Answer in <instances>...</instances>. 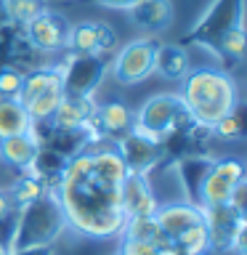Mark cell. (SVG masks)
<instances>
[{
	"instance_id": "1",
	"label": "cell",
	"mask_w": 247,
	"mask_h": 255,
	"mask_svg": "<svg viewBox=\"0 0 247 255\" xmlns=\"http://www.w3.org/2000/svg\"><path fill=\"white\" fill-rule=\"evenodd\" d=\"M67 226L93 239L120 237L127 215L120 207V189H109L96 178L83 183H59L56 186Z\"/></svg>"
},
{
	"instance_id": "2",
	"label": "cell",
	"mask_w": 247,
	"mask_h": 255,
	"mask_svg": "<svg viewBox=\"0 0 247 255\" xmlns=\"http://www.w3.org/2000/svg\"><path fill=\"white\" fill-rule=\"evenodd\" d=\"M183 104L189 117L202 128H213L221 117L237 109L239 91L226 72L218 69H194L183 77Z\"/></svg>"
},
{
	"instance_id": "3",
	"label": "cell",
	"mask_w": 247,
	"mask_h": 255,
	"mask_svg": "<svg viewBox=\"0 0 247 255\" xmlns=\"http://www.w3.org/2000/svg\"><path fill=\"white\" fill-rule=\"evenodd\" d=\"M13 218V231L8 239V253L16 250H32V247H51L56 239L67 229V218H64L61 202L56 191H43L37 199L29 205L16 207Z\"/></svg>"
},
{
	"instance_id": "4",
	"label": "cell",
	"mask_w": 247,
	"mask_h": 255,
	"mask_svg": "<svg viewBox=\"0 0 247 255\" xmlns=\"http://www.w3.org/2000/svg\"><path fill=\"white\" fill-rule=\"evenodd\" d=\"M183 120H191V117L181 96L159 93V96H151L149 101H143V107L138 112H133V130L149 135L154 141H162L165 135L178 130V125Z\"/></svg>"
},
{
	"instance_id": "5",
	"label": "cell",
	"mask_w": 247,
	"mask_h": 255,
	"mask_svg": "<svg viewBox=\"0 0 247 255\" xmlns=\"http://www.w3.org/2000/svg\"><path fill=\"white\" fill-rule=\"evenodd\" d=\"M242 19H245V0H215L210 5V11L197 21V27L191 29L181 43L205 45L218 56L221 40L234 27H245Z\"/></svg>"
},
{
	"instance_id": "6",
	"label": "cell",
	"mask_w": 247,
	"mask_h": 255,
	"mask_svg": "<svg viewBox=\"0 0 247 255\" xmlns=\"http://www.w3.org/2000/svg\"><path fill=\"white\" fill-rule=\"evenodd\" d=\"M202 223L207 234H210V250H218V253L234 250L237 255H245V237H247L245 213L234 210L229 202L205 205Z\"/></svg>"
},
{
	"instance_id": "7",
	"label": "cell",
	"mask_w": 247,
	"mask_h": 255,
	"mask_svg": "<svg viewBox=\"0 0 247 255\" xmlns=\"http://www.w3.org/2000/svg\"><path fill=\"white\" fill-rule=\"evenodd\" d=\"M59 75H61L64 96H69V99H91L93 91L101 85L104 75H107V61L101 56L72 53L59 69Z\"/></svg>"
},
{
	"instance_id": "8",
	"label": "cell",
	"mask_w": 247,
	"mask_h": 255,
	"mask_svg": "<svg viewBox=\"0 0 247 255\" xmlns=\"http://www.w3.org/2000/svg\"><path fill=\"white\" fill-rule=\"evenodd\" d=\"M242 181H245V165L239 162V159H234V157L218 159V162L210 165V170L205 173L202 183H199L197 205L205 207V205L229 202L231 191H234Z\"/></svg>"
},
{
	"instance_id": "9",
	"label": "cell",
	"mask_w": 247,
	"mask_h": 255,
	"mask_svg": "<svg viewBox=\"0 0 247 255\" xmlns=\"http://www.w3.org/2000/svg\"><path fill=\"white\" fill-rule=\"evenodd\" d=\"M154 48L157 45L146 37L127 43L117 53V59L112 61V75L123 85H135L141 80H146L154 72Z\"/></svg>"
},
{
	"instance_id": "10",
	"label": "cell",
	"mask_w": 247,
	"mask_h": 255,
	"mask_svg": "<svg viewBox=\"0 0 247 255\" xmlns=\"http://www.w3.org/2000/svg\"><path fill=\"white\" fill-rule=\"evenodd\" d=\"M117 151L123 157L127 173H138V175H149L151 167L162 159V143L138 133V130L125 133L117 141Z\"/></svg>"
},
{
	"instance_id": "11",
	"label": "cell",
	"mask_w": 247,
	"mask_h": 255,
	"mask_svg": "<svg viewBox=\"0 0 247 255\" xmlns=\"http://www.w3.org/2000/svg\"><path fill=\"white\" fill-rule=\"evenodd\" d=\"M69 29H72V24L64 16L43 11L27 24V40L37 51H61V48H67Z\"/></svg>"
},
{
	"instance_id": "12",
	"label": "cell",
	"mask_w": 247,
	"mask_h": 255,
	"mask_svg": "<svg viewBox=\"0 0 247 255\" xmlns=\"http://www.w3.org/2000/svg\"><path fill=\"white\" fill-rule=\"evenodd\" d=\"M120 207L127 218L133 215H154L159 207V199L151 189V183L146 175L138 173H127V178L120 186Z\"/></svg>"
},
{
	"instance_id": "13",
	"label": "cell",
	"mask_w": 247,
	"mask_h": 255,
	"mask_svg": "<svg viewBox=\"0 0 247 255\" xmlns=\"http://www.w3.org/2000/svg\"><path fill=\"white\" fill-rule=\"evenodd\" d=\"M93 115H96V104L91 99L64 96L48 123L56 128V133H83V130L93 133Z\"/></svg>"
},
{
	"instance_id": "14",
	"label": "cell",
	"mask_w": 247,
	"mask_h": 255,
	"mask_svg": "<svg viewBox=\"0 0 247 255\" xmlns=\"http://www.w3.org/2000/svg\"><path fill=\"white\" fill-rule=\"evenodd\" d=\"M67 48L72 53H85V56H101L104 51L115 48V35L109 27L99 21H85L69 29Z\"/></svg>"
},
{
	"instance_id": "15",
	"label": "cell",
	"mask_w": 247,
	"mask_h": 255,
	"mask_svg": "<svg viewBox=\"0 0 247 255\" xmlns=\"http://www.w3.org/2000/svg\"><path fill=\"white\" fill-rule=\"evenodd\" d=\"M154 218H157L159 231H162L167 239H175L186 229L202 223V207H197L194 202H183V199L181 202H167V205L157 207Z\"/></svg>"
},
{
	"instance_id": "16",
	"label": "cell",
	"mask_w": 247,
	"mask_h": 255,
	"mask_svg": "<svg viewBox=\"0 0 247 255\" xmlns=\"http://www.w3.org/2000/svg\"><path fill=\"white\" fill-rule=\"evenodd\" d=\"M133 130V109L123 101H107L96 107L93 115V135H109V138H123Z\"/></svg>"
},
{
	"instance_id": "17",
	"label": "cell",
	"mask_w": 247,
	"mask_h": 255,
	"mask_svg": "<svg viewBox=\"0 0 247 255\" xmlns=\"http://www.w3.org/2000/svg\"><path fill=\"white\" fill-rule=\"evenodd\" d=\"M88 149V146H83ZM93 157V178L109 189H120L127 178V167L120 157L117 146H104V149H88Z\"/></svg>"
},
{
	"instance_id": "18",
	"label": "cell",
	"mask_w": 247,
	"mask_h": 255,
	"mask_svg": "<svg viewBox=\"0 0 247 255\" xmlns=\"http://www.w3.org/2000/svg\"><path fill=\"white\" fill-rule=\"evenodd\" d=\"M130 19L143 32H162L173 24V3L170 0H138L130 8Z\"/></svg>"
},
{
	"instance_id": "19",
	"label": "cell",
	"mask_w": 247,
	"mask_h": 255,
	"mask_svg": "<svg viewBox=\"0 0 247 255\" xmlns=\"http://www.w3.org/2000/svg\"><path fill=\"white\" fill-rule=\"evenodd\" d=\"M40 154V141L35 133H24V135H13V138H3L0 141V159L8 167H27L35 165V159Z\"/></svg>"
},
{
	"instance_id": "20",
	"label": "cell",
	"mask_w": 247,
	"mask_h": 255,
	"mask_svg": "<svg viewBox=\"0 0 247 255\" xmlns=\"http://www.w3.org/2000/svg\"><path fill=\"white\" fill-rule=\"evenodd\" d=\"M24 133H35V123L24 104L19 99H0V141Z\"/></svg>"
},
{
	"instance_id": "21",
	"label": "cell",
	"mask_w": 247,
	"mask_h": 255,
	"mask_svg": "<svg viewBox=\"0 0 247 255\" xmlns=\"http://www.w3.org/2000/svg\"><path fill=\"white\" fill-rule=\"evenodd\" d=\"M154 72H159L167 80H183L189 75V56L183 45L175 43H162L154 48Z\"/></svg>"
},
{
	"instance_id": "22",
	"label": "cell",
	"mask_w": 247,
	"mask_h": 255,
	"mask_svg": "<svg viewBox=\"0 0 247 255\" xmlns=\"http://www.w3.org/2000/svg\"><path fill=\"white\" fill-rule=\"evenodd\" d=\"M51 88H61V75L56 67H43V69H35L29 75H24V83H21V93H19V101L27 104L29 99L35 96L51 91Z\"/></svg>"
},
{
	"instance_id": "23",
	"label": "cell",
	"mask_w": 247,
	"mask_h": 255,
	"mask_svg": "<svg viewBox=\"0 0 247 255\" xmlns=\"http://www.w3.org/2000/svg\"><path fill=\"white\" fill-rule=\"evenodd\" d=\"M165 234L159 231L154 215H133V218L125 221V229H123V239H127V242H151L154 245Z\"/></svg>"
},
{
	"instance_id": "24",
	"label": "cell",
	"mask_w": 247,
	"mask_h": 255,
	"mask_svg": "<svg viewBox=\"0 0 247 255\" xmlns=\"http://www.w3.org/2000/svg\"><path fill=\"white\" fill-rule=\"evenodd\" d=\"M61 99H64L61 88H51V91H45V93L35 96V99H29L27 104H24V109L29 112L32 123H48V120L53 117V112H56V107H59Z\"/></svg>"
},
{
	"instance_id": "25",
	"label": "cell",
	"mask_w": 247,
	"mask_h": 255,
	"mask_svg": "<svg viewBox=\"0 0 247 255\" xmlns=\"http://www.w3.org/2000/svg\"><path fill=\"white\" fill-rule=\"evenodd\" d=\"M173 242L183 255H205L210 250V234H207L205 223H197V226L186 229L181 237H175Z\"/></svg>"
},
{
	"instance_id": "26",
	"label": "cell",
	"mask_w": 247,
	"mask_h": 255,
	"mask_svg": "<svg viewBox=\"0 0 247 255\" xmlns=\"http://www.w3.org/2000/svg\"><path fill=\"white\" fill-rule=\"evenodd\" d=\"M43 191H48V186L43 181L37 178V175H29V173H24L21 178H16L13 183V189L8 191L11 194V202L13 207H24V205H29L32 199H37Z\"/></svg>"
},
{
	"instance_id": "27",
	"label": "cell",
	"mask_w": 247,
	"mask_h": 255,
	"mask_svg": "<svg viewBox=\"0 0 247 255\" xmlns=\"http://www.w3.org/2000/svg\"><path fill=\"white\" fill-rule=\"evenodd\" d=\"M210 165H213V159H202V157H191V159H183L181 162V178H183V183H186V189L191 191V197H194V205H197L199 183H202L205 173L210 170Z\"/></svg>"
},
{
	"instance_id": "28",
	"label": "cell",
	"mask_w": 247,
	"mask_h": 255,
	"mask_svg": "<svg viewBox=\"0 0 247 255\" xmlns=\"http://www.w3.org/2000/svg\"><path fill=\"white\" fill-rule=\"evenodd\" d=\"M45 8L40 0H5V13L11 16L13 21H19V24H27L35 19V16H40Z\"/></svg>"
},
{
	"instance_id": "29",
	"label": "cell",
	"mask_w": 247,
	"mask_h": 255,
	"mask_svg": "<svg viewBox=\"0 0 247 255\" xmlns=\"http://www.w3.org/2000/svg\"><path fill=\"white\" fill-rule=\"evenodd\" d=\"M210 130L215 133V135H221V138H226V141H231V138H242V133H245V128H242V115L234 109V112H229L226 117H221L218 123H215Z\"/></svg>"
},
{
	"instance_id": "30",
	"label": "cell",
	"mask_w": 247,
	"mask_h": 255,
	"mask_svg": "<svg viewBox=\"0 0 247 255\" xmlns=\"http://www.w3.org/2000/svg\"><path fill=\"white\" fill-rule=\"evenodd\" d=\"M21 83H24V75L19 69L13 67L0 69V99H19Z\"/></svg>"
},
{
	"instance_id": "31",
	"label": "cell",
	"mask_w": 247,
	"mask_h": 255,
	"mask_svg": "<svg viewBox=\"0 0 247 255\" xmlns=\"http://www.w3.org/2000/svg\"><path fill=\"white\" fill-rule=\"evenodd\" d=\"M13 202H11V194L5 189H0V223H13Z\"/></svg>"
},
{
	"instance_id": "32",
	"label": "cell",
	"mask_w": 247,
	"mask_h": 255,
	"mask_svg": "<svg viewBox=\"0 0 247 255\" xmlns=\"http://www.w3.org/2000/svg\"><path fill=\"white\" fill-rule=\"evenodd\" d=\"M96 3H101L107 8H115V11H130L138 0H96Z\"/></svg>"
},
{
	"instance_id": "33",
	"label": "cell",
	"mask_w": 247,
	"mask_h": 255,
	"mask_svg": "<svg viewBox=\"0 0 247 255\" xmlns=\"http://www.w3.org/2000/svg\"><path fill=\"white\" fill-rule=\"evenodd\" d=\"M8 255H53V253H51V247H32V250H16Z\"/></svg>"
},
{
	"instance_id": "34",
	"label": "cell",
	"mask_w": 247,
	"mask_h": 255,
	"mask_svg": "<svg viewBox=\"0 0 247 255\" xmlns=\"http://www.w3.org/2000/svg\"><path fill=\"white\" fill-rule=\"evenodd\" d=\"M0 255H8V247H5L3 242H0Z\"/></svg>"
},
{
	"instance_id": "35",
	"label": "cell",
	"mask_w": 247,
	"mask_h": 255,
	"mask_svg": "<svg viewBox=\"0 0 247 255\" xmlns=\"http://www.w3.org/2000/svg\"><path fill=\"white\" fill-rule=\"evenodd\" d=\"M115 255H123V253H115Z\"/></svg>"
}]
</instances>
